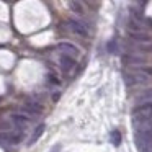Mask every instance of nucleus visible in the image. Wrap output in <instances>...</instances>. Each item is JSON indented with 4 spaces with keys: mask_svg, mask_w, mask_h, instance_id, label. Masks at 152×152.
I'll use <instances>...</instances> for the list:
<instances>
[{
    "mask_svg": "<svg viewBox=\"0 0 152 152\" xmlns=\"http://www.w3.org/2000/svg\"><path fill=\"white\" fill-rule=\"evenodd\" d=\"M152 119V103H142L132 111V126L142 124Z\"/></svg>",
    "mask_w": 152,
    "mask_h": 152,
    "instance_id": "nucleus-1",
    "label": "nucleus"
},
{
    "mask_svg": "<svg viewBox=\"0 0 152 152\" xmlns=\"http://www.w3.org/2000/svg\"><path fill=\"white\" fill-rule=\"evenodd\" d=\"M134 141L139 152H152V131L134 129Z\"/></svg>",
    "mask_w": 152,
    "mask_h": 152,
    "instance_id": "nucleus-2",
    "label": "nucleus"
},
{
    "mask_svg": "<svg viewBox=\"0 0 152 152\" xmlns=\"http://www.w3.org/2000/svg\"><path fill=\"white\" fill-rule=\"evenodd\" d=\"M147 80H149V77L142 72H126L124 74V83L128 87L141 85V83H145Z\"/></svg>",
    "mask_w": 152,
    "mask_h": 152,
    "instance_id": "nucleus-3",
    "label": "nucleus"
},
{
    "mask_svg": "<svg viewBox=\"0 0 152 152\" xmlns=\"http://www.w3.org/2000/svg\"><path fill=\"white\" fill-rule=\"evenodd\" d=\"M67 26L70 28V31H72V33L79 34V36H82V38L88 36V30H87V26L82 23V21H79V20H69V21H67Z\"/></svg>",
    "mask_w": 152,
    "mask_h": 152,
    "instance_id": "nucleus-4",
    "label": "nucleus"
},
{
    "mask_svg": "<svg viewBox=\"0 0 152 152\" xmlns=\"http://www.w3.org/2000/svg\"><path fill=\"white\" fill-rule=\"evenodd\" d=\"M23 139V132H2L0 134V142L5 144H18Z\"/></svg>",
    "mask_w": 152,
    "mask_h": 152,
    "instance_id": "nucleus-5",
    "label": "nucleus"
},
{
    "mask_svg": "<svg viewBox=\"0 0 152 152\" xmlns=\"http://www.w3.org/2000/svg\"><path fill=\"white\" fill-rule=\"evenodd\" d=\"M57 49H59L62 54H69V56H72V57H79V56H80L79 48L74 46L72 43H59Z\"/></svg>",
    "mask_w": 152,
    "mask_h": 152,
    "instance_id": "nucleus-6",
    "label": "nucleus"
},
{
    "mask_svg": "<svg viewBox=\"0 0 152 152\" xmlns=\"http://www.w3.org/2000/svg\"><path fill=\"white\" fill-rule=\"evenodd\" d=\"M59 66L64 72H69L74 66H75V57L69 56V54H61L59 57Z\"/></svg>",
    "mask_w": 152,
    "mask_h": 152,
    "instance_id": "nucleus-7",
    "label": "nucleus"
},
{
    "mask_svg": "<svg viewBox=\"0 0 152 152\" xmlns=\"http://www.w3.org/2000/svg\"><path fill=\"white\" fill-rule=\"evenodd\" d=\"M12 121H13V124L20 129H26L28 124H30V118H26V116H23V115H12Z\"/></svg>",
    "mask_w": 152,
    "mask_h": 152,
    "instance_id": "nucleus-8",
    "label": "nucleus"
},
{
    "mask_svg": "<svg viewBox=\"0 0 152 152\" xmlns=\"http://www.w3.org/2000/svg\"><path fill=\"white\" fill-rule=\"evenodd\" d=\"M23 110L28 111V113H33V115H39V113L43 111V106H41L39 103H36V102H28L26 105L23 106Z\"/></svg>",
    "mask_w": 152,
    "mask_h": 152,
    "instance_id": "nucleus-9",
    "label": "nucleus"
},
{
    "mask_svg": "<svg viewBox=\"0 0 152 152\" xmlns=\"http://www.w3.org/2000/svg\"><path fill=\"white\" fill-rule=\"evenodd\" d=\"M44 128H46V126H44L43 123H41V124H38V126H36V129H34V131H33V134H31L30 144H34V142H36L38 139L41 137V134H43V132H44Z\"/></svg>",
    "mask_w": 152,
    "mask_h": 152,
    "instance_id": "nucleus-10",
    "label": "nucleus"
},
{
    "mask_svg": "<svg viewBox=\"0 0 152 152\" xmlns=\"http://www.w3.org/2000/svg\"><path fill=\"white\" fill-rule=\"evenodd\" d=\"M136 100H137L141 105H142V103H152V90H145V92L139 93Z\"/></svg>",
    "mask_w": 152,
    "mask_h": 152,
    "instance_id": "nucleus-11",
    "label": "nucleus"
},
{
    "mask_svg": "<svg viewBox=\"0 0 152 152\" xmlns=\"http://www.w3.org/2000/svg\"><path fill=\"white\" fill-rule=\"evenodd\" d=\"M124 62L129 64V66H139V64L144 62V59H141V57H136V56H124Z\"/></svg>",
    "mask_w": 152,
    "mask_h": 152,
    "instance_id": "nucleus-12",
    "label": "nucleus"
},
{
    "mask_svg": "<svg viewBox=\"0 0 152 152\" xmlns=\"http://www.w3.org/2000/svg\"><path fill=\"white\" fill-rule=\"evenodd\" d=\"M70 10H72L74 13H77V15H83V10H82V7H80L79 2H70Z\"/></svg>",
    "mask_w": 152,
    "mask_h": 152,
    "instance_id": "nucleus-13",
    "label": "nucleus"
},
{
    "mask_svg": "<svg viewBox=\"0 0 152 152\" xmlns=\"http://www.w3.org/2000/svg\"><path fill=\"white\" fill-rule=\"evenodd\" d=\"M111 142H113L115 145H119V144H121V134H119V131H116V129L111 132Z\"/></svg>",
    "mask_w": 152,
    "mask_h": 152,
    "instance_id": "nucleus-14",
    "label": "nucleus"
},
{
    "mask_svg": "<svg viewBox=\"0 0 152 152\" xmlns=\"http://www.w3.org/2000/svg\"><path fill=\"white\" fill-rule=\"evenodd\" d=\"M108 53H113V54L118 53V44H116V41H110L108 43Z\"/></svg>",
    "mask_w": 152,
    "mask_h": 152,
    "instance_id": "nucleus-15",
    "label": "nucleus"
}]
</instances>
